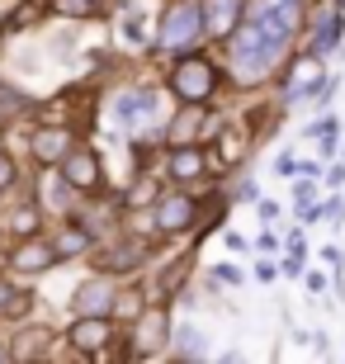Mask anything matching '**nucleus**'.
Here are the masks:
<instances>
[{"mask_svg": "<svg viewBox=\"0 0 345 364\" xmlns=\"http://www.w3.org/2000/svg\"><path fill=\"white\" fill-rule=\"evenodd\" d=\"M14 265H19V270H28V274L48 270V265H53V246H43V242H24L19 251H14Z\"/></svg>", "mask_w": 345, "mask_h": 364, "instance_id": "nucleus-10", "label": "nucleus"}, {"mask_svg": "<svg viewBox=\"0 0 345 364\" xmlns=\"http://www.w3.org/2000/svg\"><path fill=\"white\" fill-rule=\"evenodd\" d=\"M322 213L331 218V223H341V218H345V208H341V203H336V199H331V203H327V208H322Z\"/></svg>", "mask_w": 345, "mask_h": 364, "instance_id": "nucleus-22", "label": "nucleus"}, {"mask_svg": "<svg viewBox=\"0 0 345 364\" xmlns=\"http://www.w3.org/2000/svg\"><path fill=\"white\" fill-rule=\"evenodd\" d=\"M33 14H38V10H33V5H19V10L10 14V24H28V19H33Z\"/></svg>", "mask_w": 345, "mask_h": 364, "instance_id": "nucleus-21", "label": "nucleus"}, {"mask_svg": "<svg viewBox=\"0 0 345 364\" xmlns=\"http://www.w3.org/2000/svg\"><path fill=\"white\" fill-rule=\"evenodd\" d=\"M171 171H175V176H199V171H203V156H199V151H194V147H180V151H175V156H171Z\"/></svg>", "mask_w": 345, "mask_h": 364, "instance_id": "nucleus-13", "label": "nucleus"}, {"mask_svg": "<svg viewBox=\"0 0 345 364\" xmlns=\"http://www.w3.org/2000/svg\"><path fill=\"white\" fill-rule=\"evenodd\" d=\"M166 326H171L166 308L142 312V322H137V336H133V355H156V350H161V341H166Z\"/></svg>", "mask_w": 345, "mask_h": 364, "instance_id": "nucleus-3", "label": "nucleus"}, {"mask_svg": "<svg viewBox=\"0 0 345 364\" xmlns=\"http://www.w3.org/2000/svg\"><path fill=\"white\" fill-rule=\"evenodd\" d=\"M137 256H142V246H137V242H128V246H119V251H109V256L100 260V265H105V270H133V265H137Z\"/></svg>", "mask_w": 345, "mask_h": 364, "instance_id": "nucleus-12", "label": "nucleus"}, {"mask_svg": "<svg viewBox=\"0 0 345 364\" xmlns=\"http://www.w3.org/2000/svg\"><path fill=\"white\" fill-rule=\"evenodd\" d=\"M137 105H142V100H137V95L128 90V95H119V109H114V114H119L123 123H133V119H137Z\"/></svg>", "mask_w": 345, "mask_h": 364, "instance_id": "nucleus-15", "label": "nucleus"}, {"mask_svg": "<svg viewBox=\"0 0 345 364\" xmlns=\"http://www.w3.org/2000/svg\"><path fill=\"white\" fill-rule=\"evenodd\" d=\"M57 10H62V14H90L95 5H90V0H57Z\"/></svg>", "mask_w": 345, "mask_h": 364, "instance_id": "nucleus-17", "label": "nucleus"}, {"mask_svg": "<svg viewBox=\"0 0 345 364\" xmlns=\"http://www.w3.org/2000/svg\"><path fill=\"white\" fill-rule=\"evenodd\" d=\"M171 85H175V95H180V100L203 105V100L213 95V85H218V71H213L208 62H199V57H189V62H180V67H175Z\"/></svg>", "mask_w": 345, "mask_h": 364, "instance_id": "nucleus-1", "label": "nucleus"}, {"mask_svg": "<svg viewBox=\"0 0 345 364\" xmlns=\"http://www.w3.org/2000/svg\"><path fill=\"white\" fill-rule=\"evenodd\" d=\"M156 228H161V232H185V228H194V199H185V194H171V199H161V208H156Z\"/></svg>", "mask_w": 345, "mask_h": 364, "instance_id": "nucleus-5", "label": "nucleus"}, {"mask_svg": "<svg viewBox=\"0 0 345 364\" xmlns=\"http://www.w3.org/2000/svg\"><path fill=\"white\" fill-rule=\"evenodd\" d=\"M85 242H90L85 232H67V237H62V251H85Z\"/></svg>", "mask_w": 345, "mask_h": 364, "instance_id": "nucleus-18", "label": "nucleus"}, {"mask_svg": "<svg viewBox=\"0 0 345 364\" xmlns=\"http://www.w3.org/2000/svg\"><path fill=\"white\" fill-rule=\"evenodd\" d=\"M5 298H14V294H10V289H5V284H0V308H5Z\"/></svg>", "mask_w": 345, "mask_h": 364, "instance_id": "nucleus-23", "label": "nucleus"}, {"mask_svg": "<svg viewBox=\"0 0 345 364\" xmlns=\"http://www.w3.org/2000/svg\"><path fill=\"white\" fill-rule=\"evenodd\" d=\"M123 303H114V312H119V317H137V312H142V303H137V294H119Z\"/></svg>", "mask_w": 345, "mask_h": 364, "instance_id": "nucleus-16", "label": "nucleus"}, {"mask_svg": "<svg viewBox=\"0 0 345 364\" xmlns=\"http://www.w3.org/2000/svg\"><path fill=\"white\" fill-rule=\"evenodd\" d=\"M62 171H67L71 189H95L100 185V161H95V151H85V147H71L67 161H62Z\"/></svg>", "mask_w": 345, "mask_h": 364, "instance_id": "nucleus-4", "label": "nucleus"}, {"mask_svg": "<svg viewBox=\"0 0 345 364\" xmlns=\"http://www.w3.org/2000/svg\"><path fill=\"white\" fill-rule=\"evenodd\" d=\"M336 43H341V14L322 10L317 14V43H312V53H331Z\"/></svg>", "mask_w": 345, "mask_h": 364, "instance_id": "nucleus-11", "label": "nucleus"}, {"mask_svg": "<svg viewBox=\"0 0 345 364\" xmlns=\"http://www.w3.org/2000/svg\"><path fill=\"white\" fill-rule=\"evenodd\" d=\"M71 346H80V350H105L109 346V322L105 312H95V317H80L76 326H71Z\"/></svg>", "mask_w": 345, "mask_h": 364, "instance_id": "nucleus-6", "label": "nucleus"}, {"mask_svg": "<svg viewBox=\"0 0 345 364\" xmlns=\"http://www.w3.org/2000/svg\"><path fill=\"white\" fill-rule=\"evenodd\" d=\"M237 14H241V0H208V10H203V24H208V33H232Z\"/></svg>", "mask_w": 345, "mask_h": 364, "instance_id": "nucleus-9", "label": "nucleus"}, {"mask_svg": "<svg viewBox=\"0 0 345 364\" xmlns=\"http://www.w3.org/2000/svg\"><path fill=\"white\" fill-rule=\"evenodd\" d=\"M33 223H38L33 208H19V213H14V228H19V232H33Z\"/></svg>", "mask_w": 345, "mask_h": 364, "instance_id": "nucleus-19", "label": "nucleus"}, {"mask_svg": "<svg viewBox=\"0 0 345 364\" xmlns=\"http://www.w3.org/2000/svg\"><path fill=\"white\" fill-rule=\"evenodd\" d=\"M67 151H71L67 128H43V133L33 137V156H38V161H67Z\"/></svg>", "mask_w": 345, "mask_h": 364, "instance_id": "nucleus-7", "label": "nucleus"}, {"mask_svg": "<svg viewBox=\"0 0 345 364\" xmlns=\"http://www.w3.org/2000/svg\"><path fill=\"white\" fill-rule=\"evenodd\" d=\"M180 355H189V360H199V355H203V341H199V331H194V326H185V331H180Z\"/></svg>", "mask_w": 345, "mask_h": 364, "instance_id": "nucleus-14", "label": "nucleus"}, {"mask_svg": "<svg viewBox=\"0 0 345 364\" xmlns=\"http://www.w3.org/2000/svg\"><path fill=\"white\" fill-rule=\"evenodd\" d=\"M10 180H14V161H10V156H0V189L10 185Z\"/></svg>", "mask_w": 345, "mask_h": 364, "instance_id": "nucleus-20", "label": "nucleus"}, {"mask_svg": "<svg viewBox=\"0 0 345 364\" xmlns=\"http://www.w3.org/2000/svg\"><path fill=\"white\" fill-rule=\"evenodd\" d=\"M199 33H203V10L199 5H175V10L166 14V28H161V48L180 53V48H189Z\"/></svg>", "mask_w": 345, "mask_h": 364, "instance_id": "nucleus-2", "label": "nucleus"}, {"mask_svg": "<svg viewBox=\"0 0 345 364\" xmlns=\"http://www.w3.org/2000/svg\"><path fill=\"white\" fill-rule=\"evenodd\" d=\"M109 284H100V279H90V284H80L76 289V312L80 317H95V312H109Z\"/></svg>", "mask_w": 345, "mask_h": 364, "instance_id": "nucleus-8", "label": "nucleus"}]
</instances>
